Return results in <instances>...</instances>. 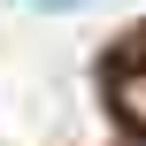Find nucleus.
<instances>
[{"instance_id":"1","label":"nucleus","mask_w":146,"mask_h":146,"mask_svg":"<svg viewBox=\"0 0 146 146\" xmlns=\"http://www.w3.org/2000/svg\"><path fill=\"white\" fill-rule=\"evenodd\" d=\"M46 8H77V0H46Z\"/></svg>"}]
</instances>
